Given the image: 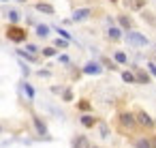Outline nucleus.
<instances>
[{"instance_id": "22", "label": "nucleus", "mask_w": 156, "mask_h": 148, "mask_svg": "<svg viewBox=\"0 0 156 148\" xmlns=\"http://www.w3.org/2000/svg\"><path fill=\"white\" fill-rule=\"evenodd\" d=\"M43 54L49 58V56H56V50H54V47H47V50H43Z\"/></svg>"}, {"instance_id": "33", "label": "nucleus", "mask_w": 156, "mask_h": 148, "mask_svg": "<svg viewBox=\"0 0 156 148\" xmlns=\"http://www.w3.org/2000/svg\"><path fill=\"white\" fill-rule=\"evenodd\" d=\"M2 2H5V0H2Z\"/></svg>"}, {"instance_id": "12", "label": "nucleus", "mask_w": 156, "mask_h": 148, "mask_svg": "<svg viewBox=\"0 0 156 148\" xmlns=\"http://www.w3.org/2000/svg\"><path fill=\"white\" fill-rule=\"evenodd\" d=\"M81 124H83V127H94L96 120H94V116H88V114H86V116H81Z\"/></svg>"}, {"instance_id": "29", "label": "nucleus", "mask_w": 156, "mask_h": 148, "mask_svg": "<svg viewBox=\"0 0 156 148\" xmlns=\"http://www.w3.org/2000/svg\"><path fill=\"white\" fill-rule=\"evenodd\" d=\"M150 144H152V148H156V135L152 137V142H150Z\"/></svg>"}, {"instance_id": "3", "label": "nucleus", "mask_w": 156, "mask_h": 148, "mask_svg": "<svg viewBox=\"0 0 156 148\" xmlns=\"http://www.w3.org/2000/svg\"><path fill=\"white\" fill-rule=\"evenodd\" d=\"M135 120H137L141 127H147V129H152V127H154V120H152V116H150V114H145V112H137Z\"/></svg>"}, {"instance_id": "5", "label": "nucleus", "mask_w": 156, "mask_h": 148, "mask_svg": "<svg viewBox=\"0 0 156 148\" xmlns=\"http://www.w3.org/2000/svg\"><path fill=\"white\" fill-rule=\"evenodd\" d=\"M73 148H90L88 137H86V135H77V137L73 139Z\"/></svg>"}, {"instance_id": "31", "label": "nucleus", "mask_w": 156, "mask_h": 148, "mask_svg": "<svg viewBox=\"0 0 156 148\" xmlns=\"http://www.w3.org/2000/svg\"><path fill=\"white\" fill-rule=\"evenodd\" d=\"M111 2H115V0H111Z\"/></svg>"}, {"instance_id": "30", "label": "nucleus", "mask_w": 156, "mask_h": 148, "mask_svg": "<svg viewBox=\"0 0 156 148\" xmlns=\"http://www.w3.org/2000/svg\"><path fill=\"white\" fill-rule=\"evenodd\" d=\"M17 2H26V0H17Z\"/></svg>"}, {"instance_id": "4", "label": "nucleus", "mask_w": 156, "mask_h": 148, "mask_svg": "<svg viewBox=\"0 0 156 148\" xmlns=\"http://www.w3.org/2000/svg\"><path fill=\"white\" fill-rule=\"evenodd\" d=\"M120 124H122L124 129H133V127L137 124V120H135V116H133V114H128V112H124V114L120 116Z\"/></svg>"}, {"instance_id": "14", "label": "nucleus", "mask_w": 156, "mask_h": 148, "mask_svg": "<svg viewBox=\"0 0 156 148\" xmlns=\"http://www.w3.org/2000/svg\"><path fill=\"white\" fill-rule=\"evenodd\" d=\"M135 148H152V144H150V139H143L141 137V139L135 142Z\"/></svg>"}, {"instance_id": "28", "label": "nucleus", "mask_w": 156, "mask_h": 148, "mask_svg": "<svg viewBox=\"0 0 156 148\" xmlns=\"http://www.w3.org/2000/svg\"><path fill=\"white\" fill-rule=\"evenodd\" d=\"M79 109H90V103H88V101H81V103H79Z\"/></svg>"}, {"instance_id": "9", "label": "nucleus", "mask_w": 156, "mask_h": 148, "mask_svg": "<svg viewBox=\"0 0 156 148\" xmlns=\"http://www.w3.org/2000/svg\"><path fill=\"white\" fill-rule=\"evenodd\" d=\"M135 80H137L139 84H147V82H150V75H147L145 71H137V75H135Z\"/></svg>"}, {"instance_id": "7", "label": "nucleus", "mask_w": 156, "mask_h": 148, "mask_svg": "<svg viewBox=\"0 0 156 148\" xmlns=\"http://www.w3.org/2000/svg\"><path fill=\"white\" fill-rule=\"evenodd\" d=\"M90 15V9H77L75 13H73V22H81V20H86Z\"/></svg>"}, {"instance_id": "16", "label": "nucleus", "mask_w": 156, "mask_h": 148, "mask_svg": "<svg viewBox=\"0 0 156 148\" xmlns=\"http://www.w3.org/2000/svg\"><path fill=\"white\" fill-rule=\"evenodd\" d=\"M122 37V32H120V28H109V39H113V41H118Z\"/></svg>"}, {"instance_id": "27", "label": "nucleus", "mask_w": 156, "mask_h": 148, "mask_svg": "<svg viewBox=\"0 0 156 148\" xmlns=\"http://www.w3.org/2000/svg\"><path fill=\"white\" fill-rule=\"evenodd\" d=\"M26 50H28V52H30V54H34V56H37V52H39V47H37V45H28V47H26Z\"/></svg>"}, {"instance_id": "24", "label": "nucleus", "mask_w": 156, "mask_h": 148, "mask_svg": "<svg viewBox=\"0 0 156 148\" xmlns=\"http://www.w3.org/2000/svg\"><path fill=\"white\" fill-rule=\"evenodd\" d=\"M64 101H73V90H64Z\"/></svg>"}, {"instance_id": "10", "label": "nucleus", "mask_w": 156, "mask_h": 148, "mask_svg": "<svg viewBox=\"0 0 156 148\" xmlns=\"http://www.w3.org/2000/svg\"><path fill=\"white\" fill-rule=\"evenodd\" d=\"M34 127H37V131H39L41 135H45V133H47V127H45V122H43L41 118H34Z\"/></svg>"}, {"instance_id": "18", "label": "nucleus", "mask_w": 156, "mask_h": 148, "mask_svg": "<svg viewBox=\"0 0 156 148\" xmlns=\"http://www.w3.org/2000/svg\"><path fill=\"white\" fill-rule=\"evenodd\" d=\"M7 15H9V20H11L13 24H17V22H20V13H17V11H9Z\"/></svg>"}, {"instance_id": "20", "label": "nucleus", "mask_w": 156, "mask_h": 148, "mask_svg": "<svg viewBox=\"0 0 156 148\" xmlns=\"http://www.w3.org/2000/svg\"><path fill=\"white\" fill-rule=\"evenodd\" d=\"M24 90H26V94H28L30 99L34 97V90H32V86H30V84H24Z\"/></svg>"}, {"instance_id": "19", "label": "nucleus", "mask_w": 156, "mask_h": 148, "mask_svg": "<svg viewBox=\"0 0 156 148\" xmlns=\"http://www.w3.org/2000/svg\"><path fill=\"white\" fill-rule=\"evenodd\" d=\"M115 60H118L120 65H124L128 58H126V54H124V52H115Z\"/></svg>"}, {"instance_id": "2", "label": "nucleus", "mask_w": 156, "mask_h": 148, "mask_svg": "<svg viewBox=\"0 0 156 148\" xmlns=\"http://www.w3.org/2000/svg\"><path fill=\"white\" fill-rule=\"evenodd\" d=\"M126 41H128L130 45H135V47H143V45H147V39H145L141 32H133V30L126 32Z\"/></svg>"}, {"instance_id": "26", "label": "nucleus", "mask_w": 156, "mask_h": 148, "mask_svg": "<svg viewBox=\"0 0 156 148\" xmlns=\"http://www.w3.org/2000/svg\"><path fill=\"white\" fill-rule=\"evenodd\" d=\"M56 45H58V47H66V45H69V41H66V39H62V41L58 39V41H56Z\"/></svg>"}, {"instance_id": "17", "label": "nucleus", "mask_w": 156, "mask_h": 148, "mask_svg": "<svg viewBox=\"0 0 156 148\" xmlns=\"http://www.w3.org/2000/svg\"><path fill=\"white\" fill-rule=\"evenodd\" d=\"M122 80H124V82H128V84H135V82H137V80H135V75H133L130 71H124V73H122Z\"/></svg>"}, {"instance_id": "34", "label": "nucleus", "mask_w": 156, "mask_h": 148, "mask_svg": "<svg viewBox=\"0 0 156 148\" xmlns=\"http://www.w3.org/2000/svg\"><path fill=\"white\" fill-rule=\"evenodd\" d=\"M0 131H2V129H0Z\"/></svg>"}, {"instance_id": "21", "label": "nucleus", "mask_w": 156, "mask_h": 148, "mask_svg": "<svg viewBox=\"0 0 156 148\" xmlns=\"http://www.w3.org/2000/svg\"><path fill=\"white\" fill-rule=\"evenodd\" d=\"M56 32H60V35H62V37L66 39V41H71V35H69L66 30H62V28H56Z\"/></svg>"}, {"instance_id": "13", "label": "nucleus", "mask_w": 156, "mask_h": 148, "mask_svg": "<svg viewBox=\"0 0 156 148\" xmlns=\"http://www.w3.org/2000/svg\"><path fill=\"white\" fill-rule=\"evenodd\" d=\"M17 54H20L22 58L30 60V62H34V60H37V56H34V54H30V52H24V50H17Z\"/></svg>"}, {"instance_id": "32", "label": "nucleus", "mask_w": 156, "mask_h": 148, "mask_svg": "<svg viewBox=\"0 0 156 148\" xmlns=\"http://www.w3.org/2000/svg\"><path fill=\"white\" fill-rule=\"evenodd\" d=\"M90 148H92V146H90ZM94 148H96V146H94Z\"/></svg>"}, {"instance_id": "23", "label": "nucleus", "mask_w": 156, "mask_h": 148, "mask_svg": "<svg viewBox=\"0 0 156 148\" xmlns=\"http://www.w3.org/2000/svg\"><path fill=\"white\" fill-rule=\"evenodd\" d=\"M130 5H133L135 9H141V7H143V0H130Z\"/></svg>"}, {"instance_id": "8", "label": "nucleus", "mask_w": 156, "mask_h": 148, "mask_svg": "<svg viewBox=\"0 0 156 148\" xmlns=\"http://www.w3.org/2000/svg\"><path fill=\"white\" fill-rule=\"evenodd\" d=\"M37 11L47 13V15H54V7H51V5H47V2H37Z\"/></svg>"}, {"instance_id": "25", "label": "nucleus", "mask_w": 156, "mask_h": 148, "mask_svg": "<svg viewBox=\"0 0 156 148\" xmlns=\"http://www.w3.org/2000/svg\"><path fill=\"white\" fill-rule=\"evenodd\" d=\"M147 69H150V73L156 77V62H150V65H147Z\"/></svg>"}, {"instance_id": "1", "label": "nucleus", "mask_w": 156, "mask_h": 148, "mask_svg": "<svg viewBox=\"0 0 156 148\" xmlns=\"http://www.w3.org/2000/svg\"><path fill=\"white\" fill-rule=\"evenodd\" d=\"M26 30L24 28H20V26H9L7 28V37L11 39V41H15V43H24L26 41Z\"/></svg>"}, {"instance_id": "6", "label": "nucleus", "mask_w": 156, "mask_h": 148, "mask_svg": "<svg viewBox=\"0 0 156 148\" xmlns=\"http://www.w3.org/2000/svg\"><path fill=\"white\" fill-rule=\"evenodd\" d=\"M83 73H88V75H98V73H101V67H98L96 62H88V65L83 67Z\"/></svg>"}, {"instance_id": "11", "label": "nucleus", "mask_w": 156, "mask_h": 148, "mask_svg": "<svg viewBox=\"0 0 156 148\" xmlns=\"http://www.w3.org/2000/svg\"><path fill=\"white\" fill-rule=\"evenodd\" d=\"M118 22H120V26H122V28H126V30H130V26H133V22H130L126 15H120V17H118Z\"/></svg>"}, {"instance_id": "15", "label": "nucleus", "mask_w": 156, "mask_h": 148, "mask_svg": "<svg viewBox=\"0 0 156 148\" xmlns=\"http://www.w3.org/2000/svg\"><path fill=\"white\" fill-rule=\"evenodd\" d=\"M37 35H39V37H47V35H49V28L43 26V24H39V26H37Z\"/></svg>"}]
</instances>
